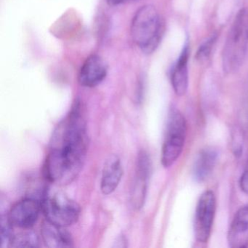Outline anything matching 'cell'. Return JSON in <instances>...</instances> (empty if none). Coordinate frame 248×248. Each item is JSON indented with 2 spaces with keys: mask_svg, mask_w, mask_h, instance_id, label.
<instances>
[{
  "mask_svg": "<svg viewBox=\"0 0 248 248\" xmlns=\"http://www.w3.org/2000/svg\"><path fill=\"white\" fill-rule=\"evenodd\" d=\"M88 146L86 123L79 101L53 132L44 164L45 178L52 184H68L79 173Z\"/></svg>",
  "mask_w": 248,
  "mask_h": 248,
  "instance_id": "obj_1",
  "label": "cell"
},
{
  "mask_svg": "<svg viewBox=\"0 0 248 248\" xmlns=\"http://www.w3.org/2000/svg\"><path fill=\"white\" fill-rule=\"evenodd\" d=\"M248 53V9L238 13L229 30L222 53L223 71L232 74L240 69Z\"/></svg>",
  "mask_w": 248,
  "mask_h": 248,
  "instance_id": "obj_2",
  "label": "cell"
},
{
  "mask_svg": "<svg viewBox=\"0 0 248 248\" xmlns=\"http://www.w3.org/2000/svg\"><path fill=\"white\" fill-rule=\"evenodd\" d=\"M163 22L157 10L145 5L136 12L131 24V36L136 46L145 53H152L160 43Z\"/></svg>",
  "mask_w": 248,
  "mask_h": 248,
  "instance_id": "obj_3",
  "label": "cell"
},
{
  "mask_svg": "<svg viewBox=\"0 0 248 248\" xmlns=\"http://www.w3.org/2000/svg\"><path fill=\"white\" fill-rule=\"evenodd\" d=\"M41 205L46 220L63 227L75 224L80 216L79 204L54 186L45 188Z\"/></svg>",
  "mask_w": 248,
  "mask_h": 248,
  "instance_id": "obj_4",
  "label": "cell"
},
{
  "mask_svg": "<svg viewBox=\"0 0 248 248\" xmlns=\"http://www.w3.org/2000/svg\"><path fill=\"white\" fill-rule=\"evenodd\" d=\"M186 134L185 117L176 108H171L168 114L166 134L161 153V162L164 168L172 166L181 156Z\"/></svg>",
  "mask_w": 248,
  "mask_h": 248,
  "instance_id": "obj_5",
  "label": "cell"
},
{
  "mask_svg": "<svg viewBox=\"0 0 248 248\" xmlns=\"http://www.w3.org/2000/svg\"><path fill=\"white\" fill-rule=\"evenodd\" d=\"M216 211V195L211 190H207L197 202L194 216V234L200 243H206L210 239Z\"/></svg>",
  "mask_w": 248,
  "mask_h": 248,
  "instance_id": "obj_6",
  "label": "cell"
},
{
  "mask_svg": "<svg viewBox=\"0 0 248 248\" xmlns=\"http://www.w3.org/2000/svg\"><path fill=\"white\" fill-rule=\"evenodd\" d=\"M151 172L152 162L149 155L141 151L138 155L136 174L130 190V203L136 210H140L144 204Z\"/></svg>",
  "mask_w": 248,
  "mask_h": 248,
  "instance_id": "obj_7",
  "label": "cell"
},
{
  "mask_svg": "<svg viewBox=\"0 0 248 248\" xmlns=\"http://www.w3.org/2000/svg\"><path fill=\"white\" fill-rule=\"evenodd\" d=\"M41 210V200L30 196L17 202L7 215L14 227L27 230L37 223Z\"/></svg>",
  "mask_w": 248,
  "mask_h": 248,
  "instance_id": "obj_8",
  "label": "cell"
},
{
  "mask_svg": "<svg viewBox=\"0 0 248 248\" xmlns=\"http://www.w3.org/2000/svg\"><path fill=\"white\" fill-rule=\"evenodd\" d=\"M107 71V65L104 59L96 55H93L82 64L78 75V81L85 88H94L104 81Z\"/></svg>",
  "mask_w": 248,
  "mask_h": 248,
  "instance_id": "obj_9",
  "label": "cell"
},
{
  "mask_svg": "<svg viewBox=\"0 0 248 248\" xmlns=\"http://www.w3.org/2000/svg\"><path fill=\"white\" fill-rule=\"evenodd\" d=\"M227 239L231 248H248V203L235 214L229 226Z\"/></svg>",
  "mask_w": 248,
  "mask_h": 248,
  "instance_id": "obj_10",
  "label": "cell"
},
{
  "mask_svg": "<svg viewBox=\"0 0 248 248\" xmlns=\"http://www.w3.org/2000/svg\"><path fill=\"white\" fill-rule=\"evenodd\" d=\"M123 175L121 160L117 155H110L104 164L101 180V191L104 195L112 194Z\"/></svg>",
  "mask_w": 248,
  "mask_h": 248,
  "instance_id": "obj_11",
  "label": "cell"
},
{
  "mask_svg": "<svg viewBox=\"0 0 248 248\" xmlns=\"http://www.w3.org/2000/svg\"><path fill=\"white\" fill-rule=\"evenodd\" d=\"M42 239L46 246L51 248H71L74 246L72 235L66 227L54 224L46 220L42 226Z\"/></svg>",
  "mask_w": 248,
  "mask_h": 248,
  "instance_id": "obj_12",
  "label": "cell"
},
{
  "mask_svg": "<svg viewBox=\"0 0 248 248\" xmlns=\"http://www.w3.org/2000/svg\"><path fill=\"white\" fill-rule=\"evenodd\" d=\"M188 46H184L171 73V84L174 92L178 96L185 95L188 89Z\"/></svg>",
  "mask_w": 248,
  "mask_h": 248,
  "instance_id": "obj_13",
  "label": "cell"
},
{
  "mask_svg": "<svg viewBox=\"0 0 248 248\" xmlns=\"http://www.w3.org/2000/svg\"><path fill=\"white\" fill-rule=\"evenodd\" d=\"M218 153L213 148H206L199 154L193 168V177L197 182H203L209 178L217 162Z\"/></svg>",
  "mask_w": 248,
  "mask_h": 248,
  "instance_id": "obj_14",
  "label": "cell"
},
{
  "mask_svg": "<svg viewBox=\"0 0 248 248\" xmlns=\"http://www.w3.org/2000/svg\"><path fill=\"white\" fill-rule=\"evenodd\" d=\"M40 246V239L34 232H23L14 236L11 247L14 248H37Z\"/></svg>",
  "mask_w": 248,
  "mask_h": 248,
  "instance_id": "obj_15",
  "label": "cell"
},
{
  "mask_svg": "<svg viewBox=\"0 0 248 248\" xmlns=\"http://www.w3.org/2000/svg\"><path fill=\"white\" fill-rule=\"evenodd\" d=\"M0 236H1V246L2 248H7V247H11L13 239L14 236V232H13L12 223L10 221L8 218V215H2L1 217V222H0Z\"/></svg>",
  "mask_w": 248,
  "mask_h": 248,
  "instance_id": "obj_16",
  "label": "cell"
},
{
  "mask_svg": "<svg viewBox=\"0 0 248 248\" xmlns=\"http://www.w3.org/2000/svg\"><path fill=\"white\" fill-rule=\"evenodd\" d=\"M216 41V36L213 35L201 45L197 50V56H196L197 60L202 62V61H205L208 59L209 56L211 54L212 50L214 47Z\"/></svg>",
  "mask_w": 248,
  "mask_h": 248,
  "instance_id": "obj_17",
  "label": "cell"
},
{
  "mask_svg": "<svg viewBox=\"0 0 248 248\" xmlns=\"http://www.w3.org/2000/svg\"><path fill=\"white\" fill-rule=\"evenodd\" d=\"M239 187L245 194L248 195V168H247L239 178Z\"/></svg>",
  "mask_w": 248,
  "mask_h": 248,
  "instance_id": "obj_18",
  "label": "cell"
},
{
  "mask_svg": "<svg viewBox=\"0 0 248 248\" xmlns=\"http://www.w3.org/2000/svg\"><path fill=\"white\" fill-rule=\"evenodd\" d=\"M127 0H107V2L110 4V5H119V4L123 3V2H125Z\"/></svg>",
  "mask_w": 248,
  "mask_h": 248,
  "instance_id": "obj_19",
  "label": "cell"
}]
</instances>
